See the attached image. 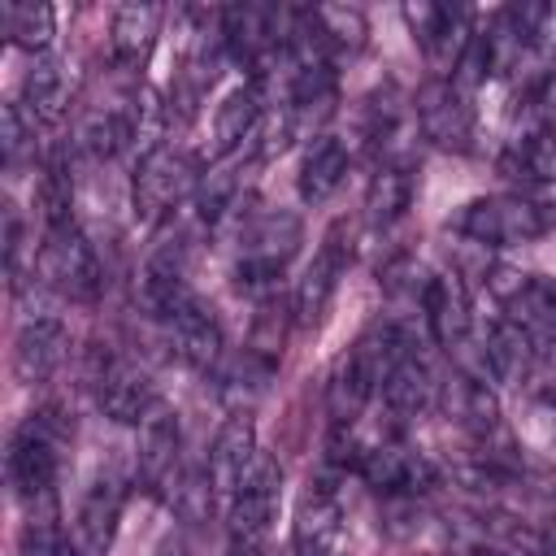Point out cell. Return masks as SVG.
I'll use <instances>...</instances> for the list:
<instances>
[{
	"label": "cell",
	"instance_id": "33",
	"mask_svg": "<svg viewBox=\"0 0 556 556\" xmlns=\"http://www.w3.org/2000/svg\"><path fill=\"white\" fill-rule=\"evenodd\" d=\"M35 200H39V213H43V226H48V230L74 226V217H70V208H74V182H70V174H65L61 161H48V165H43Z\"/></svg>",
	"mask_w": 556,
	"mask_h": 556
},
{
	"label": "cell",
	"instance_id": "37",
	"mask_svg": "<svg viewBox=\"0 0 556 556\" xmlns=\"http://www.w3.org/2000/svg\"><path fill=\"white\" fill-rule=\"evenodd\" d=\"M61 530H56V521L52 517H30L26 521V530H22V556H61Z\"/></svg>",
	"mask_w": 556,
	"mask_h": 556
},
{
	"label": "cell",
	"instance_id": "2",
	"mask_svg": "<svg viewBox=\"0 0 556 556\" xmlns=\"http://www.w3.org/2000/svg\"><path fill=\"white\" fill-rule=\"evenodd\" d=\"M278 504H282V465L261 452L226 504V556H261Z\"/></svg>",
	"mask_w": 556,
	"mask_h": 556
},
{
	"label": "cell",
	"instance_id": "10",
	"mask_svg": "<svg viewBox=\"0 0 556 556\" xmlns=\"http://www.w3.org/2000/svg\"><path fill=\"white\" fill-rule=\"evenodd\" d=\"M348 256H352V252H348V243H343V226H330L326 239H321V248L313 252L304 278H300V287H295V300H291V313H295L300 326L321 321V313H326V304L334 300L339 278H343V269H348Z\"/></svg>",
	"mask_w": 556,
	"mask_h": 556
},
{
	"label": "cell",
	"instance_id": "32",
	"mask_svg": "<svg viewBox=\"0 0 556 556\" xmlns=\"http://www.w3.org/2000/svg\"><path fill=\"white\" fill-rule=\"evenodd\" d=\"M130 139H135V126H130L126 113H91V117L83 122V130H78V143H83L96 161H113Z\"/></svg>",
	"mask_w": 556,
	"mask_h": 556
},
{
	"label": "cell",
	"instance_id": "27",
	"mask_svg": "<svg viewBox=\"0 0 556 556\" xmlns=\"http://www.w3.org/2000/svg\"><path fill=\"white\" fill-rule=\"evenodd\" d=\"M261 126V91L256 87H235L222 96L217 113H213V148L222 156H230L243 139H252Z\"/></svg>",
	"mask_w": 556,
	"mask_h": 556
},
{
	"label": "cell",
	"instance_id": "22",
	"mask_svg": "<svg viewBox=\"0 0 556 556\" xmlns=\"http://www.w3.org/2000/svg\"><path fill=\"white\" fill-rule=\"evenodd\" d=\"M65 104H70L65 65H61L52 52L35 56L30 70L22 74V109H26V117L39 122V126H52V122H61Z\"/></svg>",
	"mask_w": 556,
	"mask_h": 556
},
{
	"label": "cell",
	"instance_id": "14",
	"mask_svg": "<svg viewBox=\"0 0 556 556\" xmlns=\"http://www.w3.org/2000/svg\"><path fill=\"white\" fill-rule=\"evenodd\" d=\"M339 539H343V508L334 486L313 482L295 508V526H291V543L295 556H339Z\"/></svg>",
	"mask_w": 556,
	"mask_h": 556
},
{
	"label": "cell",
	"instance_id": "40",
	"mask_svg": "<svg viewBox=\"0 0 556 556\" xmlns=\"http://www.w3.org/2000/svg\"><path fill=\"white\" fill-rule=\"evenodd\" d=\"M469 556H504V552H495V547H473Z\"/></svg>",
	"mask_w": 556,
	"mask_h": 556
},
{
	"label": "cell",
	"instance_id": "11",
	"mask_svg": "<svg viewBox=\"0 0 556 556\" xmlns=\"http://www.w3.org/2000/svg\"><path fill=\"white\" fill-rule=\"evenodd\" d=\"M178 452H182L178 413L156 404L139 421V473L156 495H178Z\"/></svg>",
	"mask_w": 556,
	"mask_h": 556
},
{
	"label": "cell",
	"instance_id": "1",
	"mask_svg": "<svg viewBox=\"0 0 556 556\" xmlns=\"http://www.w3.org/2000/svg\"><path fill=\"white\" fill-rule=\"evenodd\" d=\"M304 226L291 208H269L261 217H252V226L243 230V252L235 265V282L239 291H252L261 300H269L278 291V278L287 269V261L300 252Z\"/></svg>",
	"mask_w": 556,
	"mask_h": 556
},
{
	"label": "cell",
	"instance_id": "35",
	"mask_svg": "<svg viewBox=\"0 0 556 556\" xmlns=\"http://www.w3.org/2000/svg\"><path fill=\"white\" fill-rule=\"evenodd\" d=\"M282 339H287V308L274 304V295H269V300H261V313H256V326H252V343L248 348L256 356H265L269 365H278Z\"/></svg>",
	"mask_w": 556,
	"mask_h": 556
},
{
	"label": "cell",
	"instance_id": "3",
	"mask_svg": "<svg viewBox=\"0 0 556 556\" xmlns=\"http://www.w3.org/2000/svg\"><path fill=\"white\" fill-rule=\"evenodd\" d=\"M552 226V213L530 195H482L456 213V230L482 248L530 243Z\"/></svg>",
	"mask_w": 556,
	"mask_h": 556
},
{
	"label": "cell",
	"instance_id": "7",
	"mask_svg": "<svg viewBox=\"0 0 556 556\" xmlns=\"http://www.w3.org/2000/svg\"><path fill=\"white\" fill-rule=\"evenodd\" d=\"M356 473L374 491H382L387 500H417V495H426L439 482L434 460L421 456V452H413V447H400V443L365 447L361 460H356Z\"/></svg>",
	"mask_w": 556,
	"mask_h": 556
},
{
	"label": "cell",
	"instance_id": "19",
	"mask_svg": "<svg viewBox=\"0 0 556 556\" xmlns=\"http://www.w3.org/2000/svg\"><path fill=\"white\" fill-rule=\"evenodd\" d=\"M222 22V39L230 48L235 61H248V65H261L269 52H282V39L274 30V13L269 9H256V4H230L217 13Z\"/></svg>",
	"mask_w": 556,
	"mask_h": 556
},
{
	"label": "cell",
	"instance_id": "26",
	"mask_svg": "<svg viewBox=\"0 0 556 556\" xmlns=\"http://www.w3.org/2000/svg\"><path fill=\"white\" fill-rule=\"evenodd\" d=\"M117 517H122V486L113 478H96L91 491L83 495V508H78V534H83V547L91 556H100L113 543Z\"/></svg>",
	"mask_w": 556,
	"mask_h": 556
},
{
	"label": "cell",
	"instance_id": "38",
	"mask_svg": "<svg viewBox=\"0 0 556 556\" xmlns=\"http://www.w3.org/2000/svg\"><path fill=\"white\" fill-rule=\"evenodd\" d=\"M22 248H26L22 217H17L13 204H4V265H9V278H13V282L22 278Z\"/></svg>",
	"mask_w": 556,
	"mask_h": 556
},
{
	"label": "cell",
	"instance_id": "15",
	"mask_svg": "<svg viewBox=\"0 0 556 556\" xmlns=\"http://www.w3.org/2000/svg\"><path fill=\"white\" fill-rule=\"evenodd\" d=\"M421 308H426V326L434 334V343H443L447 352L460 348L473 330V300L469 287L456 274H434L421 291Z\"/></svg>",
	"mask_w": 556,
	"mask_h": 556
},
{
	"label": "cell",
	"instance_id": "39",
	"mask_svg": "<svg viewBox=\"0 0 556 556\" xmlns=\"http://www.w3.org/2000/svg\"><path fill=\"white\" fill-rule=\"evenodd\" d=\"M539 404H543V408H547V413L556 417V382H552V387H543V395H539Z\"/></svg>",
	"mask_w": 556,
	"mask_h": 556
},
{
	"label": "cell",
	"instance_id": "20",
	"mask_svg": "<svg viewBox=\"0 0 556 556\" xmlns=\"http://www.w3.org/2000/svg\"><path fill=\"white\" fill-rule=\"evenodd\" d=\"M378 387H382V382H378L374 365L361 356V348H352V352L334 365L330 387H326L330 421H334V426H343V430H352V421L365 413V404H369V395H374Z\"/></svg>",
	"mask_w": 556,
	"mask_h": 556
},
{
	"label": "cell",
	"instance_id": "12",
	"mask_svg": "<svg viewBox=\"0 0 556 556\" xmlns=\"http://www.w3.org/2000/svg\"><path fill=\"white\" fill-rule=\"evenodd\" d=\"M500 304H504V317L530 339L534 356H552L556 352V282L521 274V282Z\"/></svg>",
	"mask_w": 556,
	"mask_h": 556
},
{
	"label": "cell",
	"instance_id": "4",
	"mask_svg": "<svg viewBox=\"0 0 556 556\" xmlns=\"http://www.w3.org/2000/svg\"><path fill=\"white\" fill-rule=\"evenodd\" d=\"M195 169L187 161V152L169 148V143H156L143 152L139 169H135V182H130V200H135V213L143 222H161L182 195H195Z\"/></svg>",
	"mask_w": 556,
	"mask_h": 556
},
{
	"label": "cell",
	"instance_id": "41",
	"mask_svg": "<svg viewBox=\"0 0 556 556\" xmlns=\"http://www.w3.org/2000/svg\"><path fill=\"white\" fill-rule=\"evenodd\" d=\"M61 556H74V552H70V547H61Z\"/></svg>",
	"mask_w": 556,
	"mask_h": 556
},
{
	"label": "cell",
	"instance_id": "17",
	"mask_svg": "<svg viewBox=\"0 0 556 556\" xmlns=\"http://www.w3.org/2000/svg\"><path fill=\"white\" fill-rule=\"evenodd\" d=\"M65 356V321L56 313H35L22 321L13 339V374L17 382H43Z\"/></svg>",
	"mask_w": 556,
	"mask_h": 556
},
{
	"label": "cell",
	"instance_id": "5",
	"mask_svg": "<svg viewBox=\"0 0 556 556\" xmlns=\"http://www.w3.org/2000/svg\"><path fill=\"white\" fill-rule=\"evenodd\" d=\"M39 278L70 295V300H96L100 295V261H96V248L87 243V235L78 226H61V230H48L43 248H39Z\"/></svg>",
	"mask_w": 556,
	"mask_h": 556
},
{
	"label": "cell",
	"instance_id": "23",
	"mask_svg": "<svg viewBox=\"0 0 556 556\" xmlns=\"http://www.w3.org/2000/svg\"><path fill=\"white\" fill-rule=\"evenodd\" d=\"M443 408L456 417L460 430H469L473 439H486L500 430V404L486 387V378L473 374H452L443 387Z\"/></svg>",
	"mask_w": 556,
	"mask_h": 556
},
{
	"label": "cell",
	"instance_id": "28",
	"mask_svg": "<svg viewBox=\"0 0 556 556\" xmlns=\"http://www.w3.org/2000/svg\"><path fill=\"white\" fill-rule=\"evenodd\" d=\"M382 404H387L395 417H417V413H426V408L434 404V378H430V369H426L417 356H408L404 365H395V369L387 374V382H382Z\"/></svg>",
	"mask_w": 556,
	"mask_h": 556
},
{
	"label": "cell",
	"instance_id": "24",
	"mask_svg": "<svg viewBox=\"0 0 556 556\" xmlns=\"http://www.w3.org/2000/svg\"><path fill=\"white\" fill-rule=\"evenodd\" d=\"M530 361H534L530 339H526L508 317H500V321L486 330L482 352H478L482 378H491V382H517V378L530 369Z\"/></svg>",
	"mask_w": 556,
	"mask_h": 556
},
{
	"label": "cell",
	"instance_id": "30",
	"mask_svg": "<svg viewBox=\"0 0 556 556\" xmlns=\"http://www.w3.org/2000/svg\"><path fill=\"white\" fill-rule=\"evenodd\" d=\"M4 35H9L13 48H22V52H30V56H43L48 43H52V35H56V13H52V4H35V0H26V4H4Z\"/></svg>",
	"mask_w": 556,
	"mask_h": 556
},
{
	"label": "cell",
	"instance_id": "21",
	"mask_svg": "<svg viewBox=\"0 0 556 556\" xmlns=\"http://www.w3.org/2000/svg\"><path fill=\"white\" fill-rule=\"evenodd\" d=\"M343 174H348V143L339 135H317L300 156L295 191H300L304 204H321L339 191Z\"/></svg>",
	"mask_w": 556,
	"mask_h": 556
},
{
	"label": "cell",
	"instance_id": "36",
	"mask_svg": "<svg viewBox=\"0 0 556 556\" xmlns=\"http://www.w3.org/2000/svg\"><path fill=\"white\" fill-rule=\"evenodd\" d=\"M30 117H26V109L22 104H4V113H0V152H4V165L13 169L17 165V156L26 152V139H30Z\"/></svg>",
	"mask_w": 556,
	"mask_h": 556
},
{
	"label": "cell",
	"instance_id": "31",
	"mask_svg": "<svg viewBox=\"0 0 556 556\" xmlns=\"http://www.w3.org/2000/svg\"><path fill=\"white\" fill-rule=\"evenodd\" d=\"M235 200H239V165L235 161H222V165L200 174V182H195V213H200L204 226H217L235 208Z\"/></svg>",
	"mask_w": 556,
	"mask_h": 556
},
{
	"label": "cell",
	"instance_id": "13",
	"mask_svg": "<svg viewBox=\"0 0 556 556\" xmlns=\"http://www.w3.org/2000/svg\"><path fill=\"white\" fill-rule=\"evenodd\" d=\"M256 456H261L256 452V426H252L248 413H235L217 430V439L208 447V495H217V500L230 504V495L239 491V482L248 478V469L256 465Z\"/></svg>",
	"mask_w": 556,
	"mask_h": 556
},
{
	"label": "cell",
	"instance_id": "29",
	"mask_svg": "<svg viewBox=\"0 0 556 556\" xmlns=\"http://www.w3.org/2000/svg\"><path fill=\"white\" fill-rule=\"evenodd\" d=\"M413 204V174L404 165H378L365 191V213L374 226H391Z\"/></svg>",
	"mask_w": 556,
	"mask_h": 556
},
{
	"label": "cell",
	"instance_id": "25",
	"mask_svg": "<svg viewBox=\"0 0 556 556\" xmlns=\"http://www.w3.org/2000/svg\"><path fill=\"white\" fill-rule=\"evenodd\" d=\"M156 35H161V9L156 4H117L113 26H109V43H113V56L122 65H143Z\"/></svg>",
	"mask_w": 556,
	"mask_h": 556
},
{
	"label": "cell",
	"instance_id": "18",
	"mask_svg": "<svg viewBox=\"0 0 556 556\" xmlns=\"http://www.w3.org/2000/svg\"><path fill=\"white\" fill-rule=\"evenodd\" d=\"M100 408L104 417L122 421V426H139L152 408H156V391H152V378L130 365V361H113L104 374H100Z\"/></svg>",
	"mask_w": 556,
	"mask_h": 556
},
{
	"label": "cell",
	"instance_id": "34",
	"mask_svg": "<svg viewBox=\"0 0 556 556\" xmlns=\"http://www.w3.org/2000/svg\"><path fill=\"white\" fill-rule=\"evenodd\" d=\"M313 13H317V26H321L330 52H334V48L356 52V48L365 43V13H361V9H348V4H321V9H313Z\"/></svg>",
	"mask_w": 556,
	"mask_h": 556
},
{
	"label": "cell",
	"instance_id": "8",
	"mask_svg": "<svg viewBox=\"0 0 556 556\" xmlns=\"http://www.w3.org/2000/svg\"><path fill=\"white\" fill-rule=\"evenodd\" d=\"M417 126L434 148H469L473 139V109L465 87H456L452 78H434L417 91Z\"/></svg>",
	"mask_w": 556,
	"mask_h": 556
},
{
	"label": "cell",
	"instance_id": "16",
	"mask_svg": "<svg viewBox=\"0 0 556 556\" xmlns=\"http://www.w3.org/2000/svg\"><path fill=\"white\" fill-rule=\"evenodd\" d=\"M169 339H174V352L191 365V369H213L217 356H222V321L213 317V308L191 291L169 317Z\"/></svg>",
	"mask_w": 556,
	"mask_h": 556
},
{
	"label": "cell",
	"instance_id": "9",
	"mask_svg": "<svg viewBox=\"0 0 556 556\" xmlns=\"http://www.w3.org/2000/svg\"><path fill=\"white\" fill-rule=\"evenodd\" d=\"M9 478L22 500H43L56 482V434L48 417H30L9 443Z\"/></svg>",
	"mask_w": 556,
	"mask_h": 556
},
{
	"label": "cell",
	"instance_id": "6",
	"mask_svg": "<svg viewBox=\"0 0 556 556\" xmlns=\"http://www.w3.org/2000/svg\"><path fill=\"white\" fill-rule=\"evenodd\" d=\"M404 17L430 61V70L439 78L456 74L469 39H473V26H469V13L460 4H430V0H417V4H404Z\"/></svg>",
	"mask_w": 556,
	"mask_h": 556
}]
</instances>
